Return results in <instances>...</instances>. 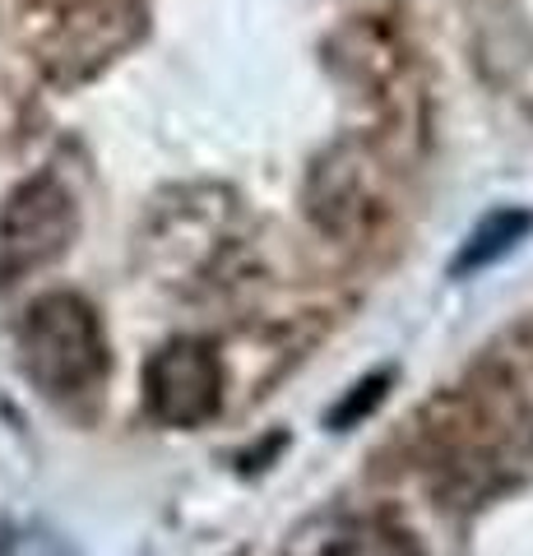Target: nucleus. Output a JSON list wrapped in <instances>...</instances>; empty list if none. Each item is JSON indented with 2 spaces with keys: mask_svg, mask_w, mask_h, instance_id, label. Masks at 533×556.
Instances as JSON below:
<instances>
[{
  "mask_svg": "<svg viewBox=\"0 0 533 556\" xmlns=\"http://www.w3.org/2000/svg\"><path fill=\"white\" fill-rule=\"evenodd\" d=\"M312 556H422L418 543L390 519H343L316 543Z\"/></svg>",
  "mask_w": 533,
  "mask_h": 556,
  "instance_id": "obj_5",
  "label": "nucleus"
},
{
  "mask_svg": "<svg viewBox=\"0 0 533 556\" xmlns=\"http://www.w3.org/2000/svg\"><path fill=\"white\" fill-rule=\"evenodd\" d=\"M24 367L38 380V390L71 399L93 390L102 371H107V343H102V325L93 306L75 298V292H51V298L33 302L24 329Z\"/></svg>",
  "mask_w": 533,
  "mask_h": 556,
  "instance_id": "obj_2",
  "label": "nucleus"
},
{
  "mask_svg": "<svg viewBox=\"0 0 533 556\" xmlns=\"http://www.w3.org/2000/svg\"><path fill=\"white\" fill-rule=\"evenodd\" d=\"M149 408L167 427H200L204 417H214L223 371L210 343L200 339H177L167 343L144 371Z\"/></svg>",
  "mask_w": 533,
  "mask_h": 556,
  "instance_id": "obj_4",
  "label": "nucleus"
},
{
  "mask_svg": "<svg viewBox=\"0 0 533 556\" xmlns=\"http://www.w3.org/2000/svg\"><path fill=\"white\" fill-rule=\"evenodd\" d=\"M533 427L510 386H464L427 417V478L455 506H473L529 468Z\"/></svg>",
  "mask_w": 533,
  "mask_h": 556,
  "instance_id": "obj_1",
  "label": "nucleus"
},
{
  "mask_svg": "<svg viewBox=\"0 0 533 556\" xmlns=\"http://www.w3.org/2000/svg\"><path fill=\"white\" fill-rule=\"evenodd\" d=\"M381 386H385V376H376V380H367V386H363V394H353L348 399V404H343L339 413H334V422L339 427H348L353 422V417H363L371 404H376V399H381Z\"/></svg>",
  "mask_w": 533,
  "mask_h": 556,
  "instance_id": "obj_7",
  "label": "nucleus"
},
{
  "mask_svg": "<svg viewBox=\"0 0 533 556\" xmlns=\"http://www.w3.org/2000/svg\"><path fill=\"white\" fill-rule=\"evenodd\" d=\"M79 214L61 181L33 177L5 200L0 214V278H20L51 265L75 241Z\"/></svg>",
  "mask_w": 533,
  "mask_h": 556,
  "instance_id": "obj_3",
  "label": "nucleus"
},
{
  "mask_svg": "<svg viewBox=\"0 0 533 556\" xmlns=\"http://www.w3.org/2000/svg\"><path fill=\"white\" fill-rule=\"evenodd\" d=\"M529 232V214H520V208H506V214H492L483 228H478L473 237H469V247L459 251V260H455V274H464V269H483V265H492L496 255H506L515 241H520Z\"/></svg>",
  "mask_w": 533,
  "mask_h": 556,
  "instance_id": "obj_6",
  "label": "nucleus"
}]
</instances>
